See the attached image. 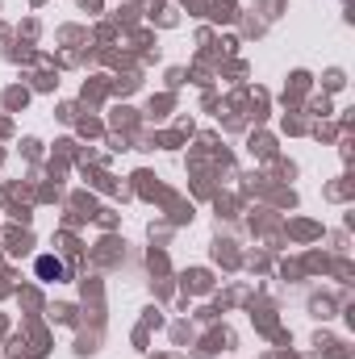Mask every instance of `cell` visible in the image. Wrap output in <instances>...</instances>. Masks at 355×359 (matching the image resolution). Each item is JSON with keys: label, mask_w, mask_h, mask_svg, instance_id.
Wrapping results in <instances>:
<instances>
[{"label": "cell", "mask_w": 355, "mask_h": 359, "mask_svg": "<svg viewBox=\"0 0 355 359\" xmlns=\"http://www.w3.org/2000/svg\"><path fill=\"white\" fill-rule=\"evenodd\" d=\"M34 268H38V276H42V280H63V276H67V268H63L59 259H51V255H42Z\"/></svg>", "instance_id": "1"}]
</instances>
